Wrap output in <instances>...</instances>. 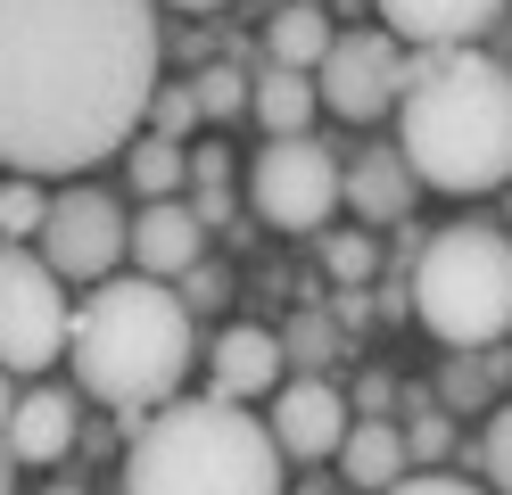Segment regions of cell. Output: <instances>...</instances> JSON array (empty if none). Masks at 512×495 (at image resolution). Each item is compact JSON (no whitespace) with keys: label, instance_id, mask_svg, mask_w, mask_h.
<instances>
[{"label":"cell","instance_id":"1","mask_svg":"<svg viewBox=\"0 0 512 495\" xmlns=\"http://www.w3.org/2000/svg\"><path fill=\"white\" fill-rule=\"evenodd\" d=\"M157 0H0V165L83 174L141 132Z\"/></svg>","mask_w":512,"mask_h":495},{"label":"cell","instance_id":"2","mask_svg":"<svg viewBox=\"0 0 512 495\" xmlns=\"http://www.w3.org/2000/svg\"><path fill=\"white\" fill-rule=\"evenodd\" d=\"M397 149L422 190L479 198L512 182V66L488 50H413L397 99Z\"/></svg>","mask_w":512,"mask_h":495},{"label":"cell","instance_id":"3","mask_svg":"<svg viewBox=\"0 0 512 495\" xmlns=\"http://www.w3.org/2000/svg\"><path fill=\"white\" fill-rule=\"evenodd\" d=\"M199 355L190 306L174 297V281L157 273H108L91 281V297H75V330H67V363L75 388L100 396L116 413H149L182 396V372Z\"/></svg>","mask_w":512,"mask_h":495},{"label":"cell","instance_id":"4","mask_svg":"<svg viewBox=\"0 0 512 495\" xmlns=\"http://www.w3.org/2000/svg\"><path fill=\"white\" fill-rule=\"evenodd\" d=\"M124 495H290L281 446L232 396H166L124 454Z\"/></svg>","mask_w":512,"mask_h":495},{"label":"cell","instance_id":"5","mask_svg":"<svg viewBox=\"0 0 512 495\" xmlns=\"http://www.w3.org/2000/svg\"><path fill=\"white\" fill-rule=\"evenodd\" d=\"M413 322L438 347H496L512 330V231L504 223L430 231L413 256Z\"/></svg>","mask_w":512,"mask_h":495},{"label":"cell","instance_id":"6","mask_svg":"<svg viewBox=\"0 0 512 495\" xmlns=\"http://www.w3.org/2000/svg\"><path fill=\"white\" fill-rule=\"evenodd\" d=\"M75 297L50 273V256L34 240H0V363L17 380H42L50 363H67Z\"/></svg>","mask_w":512,"mask_h":495},{"label":"cell","instance_id":"7","mask_svg":"<svg viewBox=\"0 0 512 495\" xmlns=\"http://www.w3.org/2000/svg\"><path fill=\"white\" fill-rule=\"evenodd\" d=\"M339 174L347 157H331L314 132H273L248 165V207L273 231H323L339 215Z\"/></svg>","mask_w":512,"mask_h":495},{"label":"cell","instance_id":"8","mask_svg":"<svg viewBox=\"0 0 512 495\" xmlns=\"http://www.w3.org/2000/svg\"><path fill=\"white\" fill-rule=\"evenodd\" d=\"M42 256H50V273L58 281H75V289H91V281H108L116 273V256L133 248V215L116 207V190H100V182H67L50 198V223H42V240H34Z\"/></svg>","mask_w":512,"mask_h":495},{"label":"cell","instance_id":"9","mask_svg":"<svg viewBox=\"0 0 512 495\" xmlns=\"http://www.w3.org/2000/svg\"><path fill=\"white\" fill-rule=\"evenodd\" d=\"M314 91H323V108L347 116V124H372L389 116L405 99V42L389 25H364V33H339L314 66Z\"/></svg>","mask_w":512,"mask_h":495},{"label":"cell","instance_id":"10","mask_svg":"<svg viewBox=\"0 0 512 495\" xmlns=\"http://www.w3.org/2000/svg\"><path fill=\"white\" fill-rule=\"evenodd\" d=\"M347 421H356V405H347V396H339L323 372H306V380H281V388L265 396V429H273L281 462H306V471L339 454Z\"/></svg>","mask_w":512,"mask_h":495},{"label":"cell","instance_id":"11","mask_svg":"<svg viewBox=\"0 0 512 495\" xmlns=\"http://www.w3.org/2000/svg\"><path fill=\"white\" fill-rule=\"evenodd\" d=\"M75 438H83V396H75V388H50V380L17 388V413H9V429H0L9 462H34V471H50V462L75 454Z\"/></svg>","mask_w":512,"mask_h":495},{"label":"cell","instance_id":"12","mask_svg":"<svg viewBox=\"0 0 512 495\" xmlns=\"http://www.w3.org/2000/svg\"><path fill=\"white\" fill-rule=\"evenodd\" d=\"M207 380H215V396H232V405H256V396H273L281 380H290V347H281V330L232 322L207 347Z\"/></svg>","mask_w":512,"mask_h":495},{"label":"cell","instance_id":"13","mask_svg":"<svg viewBox=\"0 0 512 495\" xmlns=\"http://www.w3.org/2000/svg\"><path fill=\"white\" fill-rule=\"evenodd\" d=\"M133 273H157V281H182L190 264L207 256V223L190 198H141V215H133Z\"/></svg>","mask_w":512,"mask_h":495},{"label":"cell","instance_id":"14","mask_svg":"<svg viewBox=\"0 0 512 495\" xmlns=\"http://www.w3.org/2000/svg\"><path fill=\"white\" fill-rule=\"evenodd\" d=\"M372 9L413 50H463V42H479V33L504 17V0H372Z\"/></svg>","mask_w":512,"mask_h":495},{"label":"cell","instance_id":"15","mask_svg":"<svg viewBox=\"0 0 512 495\" xmlns=\"http://www.w3.org/2000/svg\"><path fill=\"white\" fill-rule=\"evenodd\" d=\"M413 190H422V174L405 165V149H364V157H347V174H339V207H356L380 231V223H405Z\"/></svg>","mask_w":512,"mask_h":495},{"label":"cell","instance_id":"16","mask_svg":"<svg viewBox=\"0 0 512 495\" xmlns=\"http://www.w3.org/2000/svg\"><path fill=\"white\" fill-rule=\"evenodd\" d=\"M339 479H347V495H380V487H397L405 471H413V454H405V429L397 421H380V413H364V421H347V438H339Z\"/></svg>","mask_w":512,"mask_h":495},{"label":"cell","instance_id":"17","mask_svg":"<svg viewBox=\"0 0 512 495\" xmlns=\"http://www.w3.org/2000/svg\"><path fill=\"white\" fill-rule=\"evenodd\" d=\"M314 108H323V91H314L306 66H273L265 58V75L248 83V116L265 132H314Z\"/></svg>","mask_w":512,"mask_h":495},{"label":"cell","instance_id":"18","mask_svg":"<svg viewBox=\"0 0 512 495\" xmlns=\"http://www.w3.org/2000/svg\"><path fill=\"white\" fill-rule=\"evenodd\" d=\"M331 42H339V25H331L323 0H281L273 25H265V58H273V66H306V75L323 66Z\"/></svg>","mask_w":512,"mask_h":495},{"label":"cell","instance_id":"19","mask_svg":"<svg viewBox=\"0 0 512 495\" xmlns=\"http://www.w3.org/2000/svg\"><path fill=\"white\" fill-rule=\"evenodd\" d=\"M124 157V182H133L141 198H182V182H190V157H182V141H166V132H133V141L116 149Z\"/></svg>","mask_w":512,"mask_h":495},{"label":"cell","instance_id":"20","mask_svg":"<svg viewBox=\"0 0 512 495\" xmlns=\"http://www.w3.org/2000/svg\"><path fill=\"white\" fill-rule=\"evenodd\" d=\"M42 223H50L42 174H9L0 182V240H42Z\"/></svg>","mask_w":512,"mask_h":495},{"label":"cell","instance_id":"21","mask_svg":"<svg viewBox=\"0 0 512 495\" xmlns=\"http://www.w3.org/2000/svg\"><path fill=\"white\" fill-rule=\"evenodd\" d=\"M141 124H149V132H166V141H190V132L207 124V108H199V91H190V83H157Z\"/></svg>","mask_w":512,"mask_h":495},{"label":"cell","instance_id":"22","mask_svg":"<svg viewBox=\"0 0 512 495\" xmlns=\"http://www.w3.org/2000/svg\"><path fill=\"white\" fill-rule=\"evenodd\" d=\"M323 264H331L347 289H364L372 264H380V231H331V240H323Z\"/></svg>","mask_w":512,"mask_h":495},{"label":"cell","instance_id":"23","mask_svg":"<svg viewBox=\"0 0 512 495\" xmlns=\"http://www.w3.org/2000/svg\"><path fill=\"white\" fill-rule=\"evenodd\" d=\"M488 396H496L488 363H446V372H438V405L446 413H471V405H488Z\"/></svg>","mask_w":512,"mask_h":495},{"label":"cell","instance_id":"24","mask_svg":"<svg viewBox=\"0 0 512 495\" xmlns=\"http://www.w3.org/2000/svg\"><path fill=\"white\" fill-rule=\"evenodd\" d=\"M190 91H199L207 116H248V75L240 66H207V75H190Z\"/></svg>","mask_w":512,"mask_h":495},{"label":"cell","instance_id":"25","mask_svg":"<svg viewBox=\"0 0 512 495\" xmlns=\"http://www.w3.org/2000/svg\"><path fill=\"white\" fill-rule=\"evenodd\" d=\"M479 471H488L496 495H512V405L488 413V438H479Z\"/></svg>","mask_w":512,"mask_h":495},{"label":"cell","instance_id":"26","mask_svg":"<svg viewBox=\"0 0 512 495\" xmlns=\"http://www.w3.org/2000/svg\"><path fill=\"white\" fill-rule=\"evenodd\" d=\"M446 446H455V429H446V413H413L405 421V454H413V471H438Z\"/></svg>","mask_w":512,"mask_h":495},{"label":"cell","instance_id":"27","mask_svg":"<svg viewBox=\"0 0 512 495\" xmlns=\"http://www.w3.org/2000/svg\"><path fill=\"white\" fill-rule=\"evenodd\" d=\"M380 495H496V487H471V479H446V471H405L397 487H380Z\"/></svg>","mask_w":512,"mask_h":495},{"label":"cell","instance_id":"28","mask_svg":"<svg viewBox=\"0 0 512 495\" xmlns=\"http://www.w3.org/2000/svg\"><path fill=\"white\" fill-rule=\"evenodd\" d=\"M281 347H290V363H323V355H331V322H314V314H306Z\"/></svg>","mask_w":512,"mask_h":495},{"label":"cell","instance_id":"29","mask_svg":"<svg viewBox=\"0 0 512 495\" xmlns=\"http://www.w3.org/2000/svg\"><path fill=\"white\" fill-rule=\"evenodd\" d=\"M389 396H397V388H389V372H372V380L356 388V405H364V413H389Z\"/></svg>","mask_w":512,"mask_h":495},{"label":"cell","instance_id":"30","mask_svg":"<svg viewBox=\"0 0 512 495\" xmlns=\"http://www.w3.org/2000/svg\"><path fill=\"white\" fill-rule=\"evenodd\" d=\"M9 413H17V372L0 363V429H9Z\"/></svg>","mask_w":512,"mask_h":495},{"label":"cell","instance_id":"31","mask_svg":"<svg viewBox=\"0 0 512 495\" xmlns=\"http://www.w3.org/2000/svg\"><path fill=\"white\" fill-rule=\"evenodd\" d=\"M0 495H17V462H9V446H0Z\"/></svg>","mask_w":512,"mask_h":495},{"label":"cell","instance_id":"32","mask_svg":"<svg viewBox=\"0 0 512 495\" xmlns=\"http://www.w3.org/2000/svg\"><path fill=\"white\" fill-rule=\"evenodd\" d=\"M166 9H223V0H166Z\"/></svg>","mask_w":512,"mask_h":495},{"label":"cell","instance_id":"33","mask_svg":"<svg viewBox=\"0 0 512 495\" xmlns=\"http://www.w3.org/2000/svg\"><path fill=\"white\" fill-rule=\"evenodd\" d=\"M42 495H83V487H42Z\"/></svg>","mask_w":512,"mask_h":495},{"label":"cell","instance_id":"34","mask_svg":"<svg viewBox=\"0 0 512 495\" xmlns=\"http://www.w3.org/2000/svg\"><path fill=\"white\" fill-rule=\"evenodd\" d=\"M306 495H323V487H306Z\"/></svg>","mask_w":512,"mask_h":495}]
</instances>
